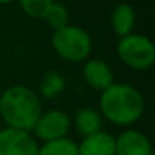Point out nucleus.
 <instances>
[{
  "label": "nucleus",
  "mask_w": 155,
  "mask_h": 155,
  "mask_svg": "<svg viewBox=\"0 0 155 155\" xmlns=\"http://www.w3.org/2000/svg\"><path fill=\"white\" fill-rule=\"evenodd\" d=\"M41 113L40 97L29 87L11 85L0 94V117L8 128L32 132Z\"/></svg>",
  "instance_id": "nucleus-1"
},
{
  "label": "nucleus",
  "mask_w": 155,
  "mask_h": 155,
  "mask_svg": "<svg viewBox=\"0 0 155 155\" xmlns=\"http://www.w3.org/2000/svg\"><path fill=\"white\" fill-rule=\"evenodd\" d=\"M99 108L102 117L108 122L126 126L140 120L144 111V101L141 93L132 85L114 82L101 93Z\"/></svg>",
  "instance_id": "nucleus-2"
},
{
  "label": "nucleus",
  "mask_w": 155,
  "mask_h": 155,
  "mask_svg": "<svg viewBox=\"0 0 155 155\" xmlns=\"http://www.w3.org/2000/svg\"><path fill=\"white\" fill-rule=\"evenodd\" d=\"M52 47L62 59L68 62H81L91 53V38L85 29L67 25L53 32Z\"/></svg>",
  "instance_id": "nucleus-3"
},
{
  "label": "nucleus",
  "mask_w": 155,
  "mask_h": 155,
  "mask_svg": "<svg viewBox=\"0 0 155 155\" xmlns=\"http://www.w3.org/2000/svg\"><path fill=\"white\" fill-rule=\"evenodd\" d=\"M117 55L128 67L134 70H146L155 62V46L144 35L129 34L119 40Z\"/></svg>",
  "instance_id": "nucleus-4"
},
{
  "label": "nucleus",
  "mask_w": 155,
  "mask_h": 155,
  "mask_svg": "<svg viewBox=\"0 0 155 155\" xmlns=\"http://www.w3.org/2000/svg\"><path fill=\"white\" fill-rule=\"evenodd\" d=\"M38 147L32 132L8 126L0 129V155H38Z\"/></svg>",
  "instance_id": "nucleus-5"
},
{
  "label": "nucleus",
  "mask_w": 155,
  "mask_h": 155,
  "mask_svg": "<svg viewBox=\"0 0 155 155\" xmlns=\"http://www.w3.org/2000/svg\"><path fill=\"white\" fill-rule=\"evenodd\" d=\"M70 125H71L70 117L64 111L52 110L47 113H41L32 131L35 137H38L46 143V141L67 137V132L70 131Z\"/></svg>",
  "instance_id": "nucleus-6"
},
{
  "label": "nucleus",
  "mask_w": 155,
  "mask_h": 155,
  "mask_svg": "<svg viewBox=\"0 0 155 155\" xmlns=\"http://www.w3.org/2000/svg\"><path fill=\"white\" fill-rule=\"evenodd\" d=\"M116 155H153L149 138L137 131L126 129L117 138H114Z\"/></svg>",
  "instance_id": "nucleus-7"
},
{
  "label": "nucleus",
  "mask_w": 155,
  "mask_h": 155,
  "mask_svg": "<svg viewBox=\"0 0 155 155\" xmlns=\"http://www.w3.org/2000/svg\"><path fill=\"white\" fill-rule=\"evenodd\" d=\"M82 74H84L85 82L91 88L101 93L114 84V76H113L111 67L102 59H88L84 64Z\"/></svg>",
  "instance_id": "nucleus-8"
},
{
  "label": "nucleus",
  "mask_w": 155,
  "mask_h": 155,
  "mask_svg": "<svg viewBox=\"0 0 155 155\" xmlns=\"http://www.w3.org/2000/svg\"><path fill=\"white\" fill-rule=\"evenodd\" d=\"M78 155H116L114 137L105 131L87 135L78 144Z\"/></svg>",
  "instance_id": "nucleus-9"
},
{
  "label": "nucleus",
  "mask_w": 155,
  "mask_h": 155,
  "mask_svg": "<svg viewBox=\"0 0 155 155\" xmlns=\"http://www.w3.org/2000/svg\"><path fill=\"white\" fill-rule=\"evenodd\" d=\"M74 128L78 131V134H81L82 137L96 134L99 131H102V116L101 113H97L96 110L85 107L81 108L74 116Z\"/></svg>",
  "instance_id": "nucleus-10"
},
{
  "label": "nucleus",
  "mask_w": 155,
  "mask_h": 155,
  "mask_svg": "<svg viewBox=\"0 0 155 155\" xmlns=\"http://www.w3.org/2000/svg\"><path fill=\"white\" fill-rule=\"evenodd\" d=\"M134 25H135V12H134L132 6H129L126 3H120L113 9L111 28L120 38L132 34Z\"/></svg>",
  "instance_id": "nucleus-11"
},
{
  "label": "nucleus",
  "mask_w": 155,
  "mask_h": 155,
  "mask_svg": "<svg viewBox=\"0 0 155 155\" xmlns=\"http://www.w3.org/2000/svg\"><path fill=\"white\" fill-rule=\"evenodd\" d=\"M65 88V79L64 76L55 70L47 71L40 84V93L44 99H53L58 94H61Z\"/></svg>",
  "instance_id": "nucleus-12"
},
{
  "label": "nucleus",
  "mask_w": 155,
  "mask_h": 155,
  "mask_svg": "<svg viewBox=\"0 0 155 155\" xmlns=\"http://www.w3.org/2000/svg\"><path fill=\"white\" fill-rule=\"evenodd\" d=\"M38 155H78V143L67 137L46 141L38 147Z\"/></svg>",
  "instance_id": "nucleus-13"
},
{
  "label": "nucleus",
  "mask_w": 155,
  "mask_h": 155,
  "mask_svg": "<svg viewBox=\"0 0 155 155\" xmlns=\"http://www.w3.org/2000/svg\"><path fill=\"white\" fill-rule=\"evenodd\" d=\"M44 20L49 23V26H52L55 31L56 29H61L68 23L70 20V14H68V9L62 5V3H52V6L49 8L47 14L44 15Z\"/></svg>",
  "instance_id": "nucleus-14"
},
{
  "label": "nucleus",
  "mask_w": 155,
  "mask_h": 155,
  "mask_svg": "<svg viewBox=\"0 0 155 155\" xmlns=\"http://www.w3.org/2000/svg\"><path fill=\"white\" fill-rule=\"evenodd\" d=\"M25 14L32 18H44L53 0H18Z\"/></svg>",
  "instance_id": "nucleus-15"
},
{
  "label": "nucleus",
  "mask_w": 155,
  "mask_h": 155,
  "mask_svg": "<svg viewBox=\"0 0 155 155\" xmlns=\"http://www.w3.org/2000/svg\"><path fill=\"white\" fill-rule=\"evenodd\" d=\"M14 0H0V5H5V3H11Z\"/></svg>",
  "instance_id": "nucleus-16"
}]
</instances>
